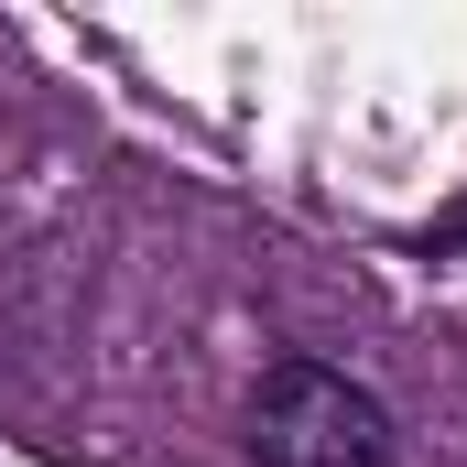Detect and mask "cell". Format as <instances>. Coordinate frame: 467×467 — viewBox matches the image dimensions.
<instances>
[{
  "instance_id": "cell-1",
  "label": "cell",
  "mask_w": 467,
  "mask_h": 467,
  "mask_svg": "<svg viewBox=\"0 0 467 467\" xmlns=\"http://www.w3.org/2000/svg\"><path fill=\"white\" fill-rule=\"evenodd\" d=\"M250 457L261 467H391L380 391L327 358H272L250 391Z\"/></svg>"
}]
</instances>
